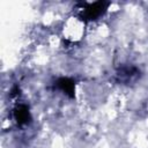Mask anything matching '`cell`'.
<instances>
[{"mask_svg":"<svg viewBox=\"0 0 148 148\" xmlns=\"http://www.w3.org/2000/svg\"><path fill=\"white\" fill-rule=\"evenodd\" d=\"M84 34V22L77 16L71 17L64 25V35L69 42H77Z\"/></svg>","mask_w":148,"mask_h":148,"instance_id":"obj_2","label":"cell"},{"mask_svg":"<svg viewBox=\"0 0 148 148\" xmlns=\"http://www.w3.org/2000/svg\"><path fill=\"white\" fill-rule=\"evenodd\" d=\"M140 75V71L135 67V66H130V65H125L121 66L117 73H116V80L119 83L123 84H130L134 81L138 80Z\"/></svg>","mask_w":148,"mask_h":148,"instance_id":"obj_3","label":"cell"},{"mask_svg":"<svg viewBox=\"0 0 148 148\" xmlns=\"http://www.w3.org/2000/svg\"><path fill=\"white\" fill-rule=\"evenodd\" d=\"M14 119L18 125H27L31 120V114L25 104H20L14 109Z\"/></svg>","mask_w":148,"mask_h":148,"instance_id":"obj_4","label":"cell"},{"mask_svg":"<svg viewBox=\"0 0 148 148\" xmlns=\"http://www.w3.org/2000/svg\"><path fill=\"white\" fill-rule=\"evenodd\" d=\"M56 86L58 87V89H60L64 94H66L69 97H74L75 94V83L72 79L68 77H61L57 81Z\"/></svg>","mask_w":148,"mask_h":148,"instance_id":"obj_5","label":"cell"},{"mask_svg":"<svg viewBox=\"0 0 148 148\" xmlns=\"http://www.w3.org/2000/svg\"><path fill=\"white\" fill-rule=\"evenodd\" d=\"M109 2L106 1H96V2H80L76 7L79 14L77 17L83 22L86 21H95L102 17L108 10Z\"/></svg>","mask_w":148,"mask_h":148,"instance_id":"obj_1","label":"cell"}]
</instances>
